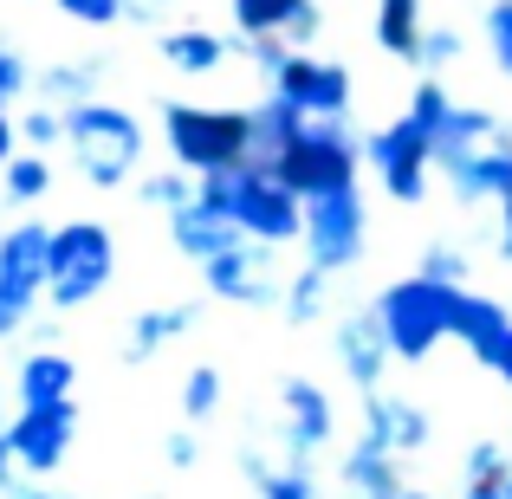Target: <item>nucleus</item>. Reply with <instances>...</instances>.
Wrapping results in <instances>:
<instances>
[{"label":"nucleus","instance_id":"5","mask_svg":"<svg viewBox=\"0 0 512 499\" xmlns=\"http://www.w3.org/2000/svg\"><path fill=\"white\" fill-rule=\"evenodd\" d=\"M454 299H461V292L435 286L428 273H409V279H396V286H383L376 318H383L389 357L396 363H428L435 357V350L454 337Z\"/></svg>","mask_w":512,"mask_h":499},{"label":"nucleus","instance_id":"3","mask_svg":"<svg viewBox=\"0 0 512 499\" xmlns=\"http://www.w3.org/2000/svg\"><path fill=\"white\" fill-rule=\"evenodd\" d=\"M163 143L175 156V169L188 175H214V169H240L247 163V104H188L163 98Z\"/></svg>","mask_w":512,"mask_h":499},{"label":"nucleus","instance_id":"50","mask_svg":"<svg viewBox=\"0 0 512 499\" xmlns=\"http://www.w3.org/2000/svg\"><path fill=\"white\" fill-rule=\"evenodd\" d=\"M506 448H512V422H506Z\"/></svg>","mask_w":512,"mask_h":499},{"label":"nucleus","instance_id":"38","mask_svg":"<svg viewBox=\"0 0 512 499\" xmlns=\"http://www.w3.org/2000/svg\"><path fill=\"white\" fill-rule=\"evenodd\" d=\"M52 7H59L72 26H91V33H111V26H124V0H52Z\"/></svg>","mask_w":512,"mask_h":499},{"label":"nucleus","instance_id":"27","mask_svg":"<svg viewBox=\"0 0 512 499\" xmlns=\"http://www.w3.org/2000/svg\"><path fill=\"white\" fill-rule=\"evenodd\" d=\"M376 46L389 52V59L415 65V52H422V33H428V0H376Z\"/></svg>","mask_w":512,"mask_h":499},{"label":"nucleus","instance_id":"34","mask_svg":"<svg viewBox=\"0 0 512 499\" xmlns=\"http://www.w3.org/2000/svg\"><path fill=\"white\" fill-rule=\"evenodd\" d=\"M461 52H467L461 26H448V20H428V33H422V52H415V72H422V78H441V72H454V65H461Z\"/></svg>","mask_w":512,"mask_h":499},{"label":"nucleus","instance_id":"51","mask_svg":"<svg viewBox=\"0 0 512 499\" xmlns=\"http://www.w3.org/2000/svg\"><path fill=\"white\" fill-rule=\"evenodd\" d=\"M0 234H7V227H0Z\"/></svg>","mask_w":512,"mask_h":499},{"label":"nucleus","instance_id":"15","mask_svg":"<svg viewBox=\"0 0 512 499\" xmlns=\"http://www.w3.org/2000/svg\"><path fill=\"white\" fill-rule=\"evenodd\" d=\"M435 175L448 182V195L461 208H506L512 201V130L487 150H467L454 163H435Z\"/></svg>","mask_w":512,"mask_h":499},{"label":"nucleus","instance_id":"22","mask_svg":"<svg viewBox=\"0 0 512 499\" xmlns=\"http://www.w3.org/2000/svg\"><path fill=\"white\" fill-rule=\"evenodd\" d=\"M169 240H175V253H182V260L208 266L214 253H227V247L240 240V227L227 221L221 208H208V201H188V208L169 214Z\"/></svg>","mask_w":512,"mask_h":499},{"label":"nucleus","instance_id":"23","mask_svg":"<svg viewBox=\"0 0 512 499\" xmlns=\"http://www.w3.org/2000/svg\"><path fill=\"white\" fill-rule=\"evenodd\" d=\"M195 318H201V305H195V299H182V305H150V312H137V318H130V331H124V363H130V370H143L156 350H169L175 337L195 331Z\"/></svg>","mask_w":512,"mask_h":499},{"label":"nucleus","instance_id":"25","mask_svg":"<svg viewBox=\"0 0 512 499\" xmlns=\"http://www.w3.org/2000/svg\"><path fill=\"white\" fill-rule=\"evenodd\" d=\"M13 389H20V409L72 402V389H78V363L65 357V350H26L20 370H13Z\"/></svg>","mask_w":512,"mask_h":499},{"label":"nucleus","instance_id":"29","mask_svg":"<svg viewBox=\"0 0 512 499\" xmlns=\"http://www.w3.org/2000/svg\"><path fill=\"white\" fill-rule=\"evenodd\" d=\"M279 312H286L292 331L318 325V318L331 312V273H318V266H299V273L286 279V299H279Z\"/></svg>","mask_w":512,"mask_h":499},{"label":"nucleus","instance_id":"47","mask_svg":"<svg viewBox=\"0 0 512 499\" xmlns=\"http://www.w3.org/2000/svg\"><path fill=\"white\" fill-rule=\"evenodd\" d=\"M13 499H72V493H59V487H13Z\"/></svg>","mask_w":512,"mask_h":499},{"label":"nucleus","instance_id":"2","mask_svg":"<svg viewBox=\"0 0 512 499\" xmlns=\"http://www.w3.org/2000/svg\"><path fill=\"white\" fill-rule=\"evenodd\" d=\"M363 143H370V130H357V117H305L299 137L286 143V156L273 163V175L299 201L331 195V188H357Z\"/></svg>","mask_w":512,"mask_h":499},{"label":"nucleus","instance_id":"24","mask_svg":"<svg viewBox=\"0 0 512 499\" xmlns=\"http://www.w3.org/2000/svg\"><path fill=\"white\" fill-rule=\"evenodd\" d=\"M299 124H305V111H299V104H286L279 91H266L260 104H247V163L273 169L279 156H286V143L299 137Z\"/></svg>","mask_w":512,"mask_h":499},{"label":"nucleus","instance_id":"4","mask_svg":"<svg viewBox=\"0 0 512 499\" xmlns=\"http://www.w3.org/2000/svg\"><path fill=\"white\" fill-rule=\"evenodd\" d=\"M117 279V234L104 221H59L52 227V273H46V299L52 312H85L91 299H104Z\"/></svg>","mask_w":512,"mask_h":499},{"label":"nucleus","instance_id":"19","mask_svg":"<svg viewBox=\"0 0 512 499\" xmlns=\"http://www.w3.org/2000/svg\"><path fill=\"white\" fill-rule=\"evenodd\" d=\"M156 52H163V65L175 78H214L240 59L234 33H214V26H169V33L156 39Z\"/></svg>","mask_w":512,"mask_h":499},{"label":"nucleus","instance_id":"43","mask_svg":"<svg viewBox=\"0 0 512 499\" xmlns=\"http://www.w3.org/2000/svg\"><path fill=\"white\" fill-rule=\"evenodd\" d=\"M163 13H175V0H124V20L130 26H156Z\"/></svg>","mask_w":512,"mask_h":499},{"label":"nucleus","instance_id":"42","mask_svg":"<svg viewBox=\"0 0 512 499\" xmlns=\"http://www.w3.org/2000/svg\"><path fill=\"white\" fill-rule=\"evenodd\" d=\"M163 454H169V467H195L201 461V435L195 428H175V435L163 441Z\"/></svg>","mask_w":512,"mask_h":499},{"label":"nucleus","instance_id":"18","mask_svg":"<svg viewBox=\"0 0 512 499\" xmlns=\"http://www.w3.org/2000/svg\"><path fill=\"white\" fill-rule=\"evenodd\" d=\"M454 344H467V357H474L480 370H493L500 350L512 344V305L467 286L461 299H454Z\"/></svg>","mask_w":512,"mask_h":499},{"label":"nucleus","instance_id":"48","mask_svg":"<svg viewBox=\"0 0 512 499\" xmlns=\"http://www.w3.org/2000/svg\"><path fill=\"white\" fill-rule=\"evenodd\" d=\"M493 376H500V383H506V389H512V344H506V350H500V363H493Z\"/></svg>","mask_w":512,"mask_h":499},{"label":"nucleus","instance_id":"12","mask_svg":"<svg viewBox=\"0 0 512 499\" xmlns=\"http://www.w3.org/2000/svg\"><path fill=\"white\" fill-rule=\"evenodd\" d=\"M7 448H13V461H20V474H33V480H52L65 467V454H72V441H78V402H46V409H20L7 428Z\"/></svg>","mask_w":512,"mask_h":499},{"label":"nucleus","instance_id":"14","mask_svg":"<svg viewBox=\"0 0 512 499\" xmlns=\"http://www.w3.org/2000/svg\"><path fill=\"white\" fill-rule=\"evenodd\" d=\"M227 13H234V39H286L292 52H312L325 33L318 0H227Z\"/></svg>","mask_w":512,"mask_h":499},{"label":"nucleus","instance_id":"44","mask_svg":"<svg viewBox=\"0 0 512 499\" xmlns=\"http://www.w3.org/2000/svg\"><path fill=\"white\" fill-rule=\"evenodd\" d=\"M13 156H20V117H13V111H0V169H7Z\"/></svg>","mask_w":512,"mask_h":499},{"label":"nucleus","instance_id":"36","mask_svg":"<svg viewBox=\"0 0 512 499\" xmlns=\"http://www.w3.org/2000/svg\"><path fill=\"white\" fill-rule=\"evenodd\" d=\"M59 143H65V111H52V104H33V111L20 117V150L52 156Z\"/></svg>","mask_w":512,"mask_h":499},{"label":"nucleus","instance_id":"31","mask_svg":"<svg viewBox=\"0 0 512 499\" xmlns=\"http://www.w3.org/2000/svg\"><path fill=\"white\" fill-rule=\"evenodd\" d=\"M130 195H137L150 214H163V221H169L175 208H188V201H195V175H188V169H150V175H137V182H130Z\"/></svg>","mask_w":512,"mask_h":499},{"label":"nucleus","instance_id":"26","mask_svg":"<svg viewBox=\"0 0 512 499\" xmlns=\"http://www.w3.org/2000/svg\"><path fill=\"white\" fill-rule=\"evenodd\" d=\"M500 137H506V117L493 111V104H454L448 124H441V137H435V163H454V156H467V150H487V143H500Z\"/></svg>","mask_w":512,"mask_h":499},{"label":"nucleus","instance_id":"6","mask_svg":"<svg viewBox=\"0 0 512 499\" xmlns=\"http://www.w3.org/2000/svg\"><path fill=\"white\" fill-rule=\"evenodd\" d=\"M305 266H318V273H350V266H363V253H370V201H363V188H331V195H312L305 201Z\"/></svg>","mask_w":512,"mask_h":499},{"label":"nucleus","instance_id":"39","mask_svg":"<svg viewBox=\"0 0 512 499\" xmlns=\"http://www.w3.org/2000/svg\"><path fill=\"white\" fill-rule=\"evenodd\" d=\"M26 91H33V65L20 59V46H0V111H13Z\"/></svg>","mask_w":512,"mask_h":499},{"label":"nucleus","instance_id":"17","mask_svg":"<svg viewBox=\"0 0 512 499\" xmlns=\"http://www.w3.org/2000/svg\"><path fill=\"white\" fill-rule=\"evenodd\" d=\"M363 435H370L376 448H389L396 461H409V454H422L428 441H435V415H428L415 396L376 389V396H363Z\"/></svg>","mask_w":512,"mask_h":499},{"label":"nucleus","instance_id":"30","mask_svg":"<svg viewBox=\"0 0 512 499\" xmlns=\"http://www.w3.org/2000/svg\"><path fill=\"white\" fill-rule=\"evenodd\" d=\"M46 195H52V156L20 150L7 169H0V201H13V208H39Z\"/></svg>","mask_w":512,"mask_h":499},{"label":"nucleus","instance_id":"7","mask_svg":"<svg viewBox=\"0 0 512 499\" xmlns=\"http://www.w3.org/2000/svg\"><path fill=\"white\" fill-rule=\"evenodd\" d=\"M227 214H234L240 240H260V247H299L305 240V201L260 163L234 169V182H227Z\"/></svg>","mask_w":512,"mask_h":499},{"label":"nucleus","instance_id":"49","mask_svg":"<svg viewBox=\"0 0 512 499\" xmlns=\"http://www.w3.org/2000/svg\"><path fill=\"white\" fill-rule=\"evenodd\" d=\"M402 499H435V493H402Z\"/></svg>","mask_w":512,"mask_h":499},{"label":"nucleus","instance_id":"35","mask_svg":"<svg viewBox=\"0 0 512 499\" xmlns=\"http://www.w3.org/2000/svg\"><path fill=\"white\" fill-rule=\"evenodd\" d=\"M221 396H227L221 370H214V363H195V370L182 376V422H188V428H201L214 409H221Z\"/></svg>","mask_w":512,"mask_h":499},{"label":"nucleus","instance_id":"21","mask_svg":"<svg viewBox=\"0 0 512 499\" xmlns=\"http://www.w3.org/2000/svg\"><path fill=\"white\" fill-rule=\"evenodd\" d=\"M338 480H344L350 499H402V493H409V487H402V461H396L389 448H376L370 435H357V441L344 448Z\"/></svg>","mask_w":512,"mask_h":499},{"label":"nucleus","instance_id":"8","mask_svg":"<svg viewBox=\"0 0 512 499\" xmlns=\"http://www.w3.org/2000/svg\"><path fill=\"white\" fill-rule=\"evenodd\" d=\"M52 273V221H13L0 234V337L26 331L46 299Z\"/></svg>","mask_w":512,"mask_h":499},{"label":"nucleus","instance_id":"33","mask_svg":"<svg viewBox=\"0 0 512 499\" xmlns=\"http://www.w3.org/2000/svg\"><path fill=\"white\" fill-rule=\"evenodd\" d=\"M415 273H428L435 286H448V292H467V279H474V253H467L461 240H435V247L415 260Z\"/></svg>","mask_w":512,"mask_h":499},{"label":"nucleus","instance_id":"37","mask_svg":"<svg viewBox=\"0 0 512 499\" xmlns=\"http://www.w3.org/2000/svg\"><path fill=\"white\" fill-rule=\"evenodd\" d=\"M480 33H487V52H493V65H500V78L512 85V0H487Z\"/></svg>","mask_w":512,"mask_h":499},{"label":"nucleus","instance_id":"32","mask_svg":"<svg viewBox=\"0 0 512 499\" xmlns=\"http://www.w3.org/2000/svg\"><path fill=\"white\" fill-rule=\"evenodd\" d=\"M454 104H461V98H454V91L441 85V78H415V91H409V104H402V117H409V124L422 130L428 143H435V137H441V124H448V111H454Z\"/></svg>","mask_w":512,"mask_h":499},{"label":"nucleus","instance_id":"13","mask_svg":"<svg viewBox=\"0 0 512 499\" xmlns=\"http://www.w3.org/2000/svg\"><path fill=\"white\" fill-rule=\"evenodd\" d=\"M279 409H286V454H292V467H312V454H325L331 435H338V402H331V389L292 370L286 383H279Z\"/></svg>","mask_w":512,"mask_h":499},{"label":"nucleus","instance_id":"11","mask_svg":"<svg viewBox=\"0 0 512 499\" xmlns=\"http://www.w3.org/2000/svg\"><path fill=\"white\" fill-rule=\"evenodd\" d=\"M266 91L299 104L305 117H350V104H357V78H350V65L331 59V52H292Z\"/></svg>","mask_w":512,"mask_h":499},{"label":"nucleus","instance_id":"16","mask_svg":"<svg viewBox=\"0 0 512 499\" xmlns=\"http://www.w3.org/2000/svg\"><path fill=\"white\" fill-rule=\"evenodd\" d=\"M331 350H338V363H344V376H350V389L357 396H376L383 389V376H389V337H383V318H376V305H357V312H344L338 318V331H331Z\"/></svg>","mask_w":512,"mask_h":499},{"label":"nucleus","instance_id":"46","mask_svg":"<svg viewBox=\"0 0 512 499\" xmlns=\"http://www.w3.org/2000/svg\"><path fill=\"white\" fill-rule=\"evenodd\" d=\"M13 474H20V461H13L7 435H0V493H13V487H20V480H13Z\"/></svg>","mask_w":512,"mask_h":499},{"label":"nucleus","instance_id":"28","mask_svg":"<svg viewBox=\"0 0 512 499\" xmlns=\"http://www.w3.org/2000/svg\"><path fill=\"white\" fill-rule=\"evenodd\" d=\"M240 474L253 480V499H318V480H312V467H273L266 454H253V448H240Z\"/></svg>","mask_w":512,"mask_h":499},{"label":"nucleus","instance_id":"10","mask_svg":"<svg viewBox=\"0 0 512 499\" xmlns=\"http://www.w3.org/2000/svg\"><path fill=\"white\" fill-rule=\"evenodd\" d=\"M279 247H260V240H234L227 253H214L208 266H201V286H208V299L221 305H240V312H266V305L286 299V279H279Z\"/></svg>","mask_w":512,"mask_h":499},{"label":"nucleus","instance_id":"9","mask_svg":"<svg viewBox=\"0 0 512 499\" xmlns=\"http://www.w3.org/2000/svg\"><path fill=\"white\" fill-rule=\"evenodd\" d=\"M363 163L376 169V188H383L396 208H422L428 188H435V143H428L422 130L409 124V117L370 130V143H363Z\"/></svg>","mask_w":512,"mask_h":499},{"label":"nucleus","instance_id":"41","mask_svg":"<svg viewBox=\"0 0 512 499\" xmlns=\"http://www.w3.org/2000/svg\"><path fill=\"white\" fill-rule=\"evenodd\" d=\"M506 480H512V467H500V474H461V499H512Z\"/></svg>","mask_w":512,"mask_h":499},{"label":"nucleus","instance_id":"45","mask_svg":"<svg viewBox=\"0 0 512 499\" xmlns=\"http://www.w3.org/2000/svg\"><path fill=\"white\" fill-rule=\"evenodd\" d=\"M493 253H500V260L512 266V201L500 208V221H493Z\"/></svg>","mask_w":512,"mask_h":499},{"label":"nucleus","instance_id":"40","mask_svg":"<svg viewBox=\"0 0 512 499\" xmlns=\"http://www.w3.org/2000/svg\"><path fill=\"white\" fill-rule=\"evenodd\" d=\"M234 46H240V59H247V65H260V72H266V85H273V78H279V65L292 59V46H286V39H234Z\"/></svg>","mask_w":512,"mask_h":499},{"label":"nucleus","instance_id":"1","mask_svg":"<svg viewBox=\"0 0 512 499\" xmlns=\"http://www.w3.org/2000/svg\"><path fill=\"white\" fill-rule=\"evenodd\" d=\"M65 150L78 156L85 188H98V195L130 188L137 169H143V117L130 111V104H111V98L72 104V111H65Z\"/></svg>","mask_w":512,"mask_h":499},{"label":"nucleus","instance_id":"20","mask_svg":"<svg viewBox=\"0 0 512 499\" xmlns=\"http://www.w3.org/2000/svg\"><path fill=\"white\" fill-rule=\"evenodd\" d=\"M104 78H111V59H104V52H78V59L39 65V72H33V91H39V104H52V111H72V104H91V98H98Z\"/></svg>","mask_w":512,"mask_h":499}]
</instances>
